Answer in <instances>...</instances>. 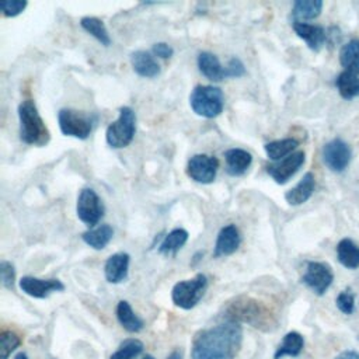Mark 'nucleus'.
Instances as JSON below:
<instances>
[{
    "instance_id": "9",
    "label": "nucleus",
    "mask_w": 359,
    "mask_h": 359,
    "mask_svg": "<svg viewBox=\"0 0 359 359\" xmlns=\"http://www.w3.org/2000/svg\"><path fill=\"white\" fill-rule=\"evenodd\" d=\"M219 170V160L209 154H195L188 160L187 174L199 184H210L215 181Z\"/></svg>"
},
{
    "instance_id": "22",
    "label": "nucleus",
    "mask_w": 359,
    "mask_h": 359,
    "mask_svg": "<svg viewBox=\"0 0 359 359\" xmlns=\"http://www.w3.org/2000/svg\"><path fill=\"white\" fill-rule=\"evenodd\" d=\"M299 146V142L293 137H285L279 140H272L264 144V150L272 161H280L294 153V149Z\"/></svg>"
},
{
    "instance_id": "29",
    "label": "nucleus",
    "mask_w": 359,
    "mask_h": 359,
    "mask_svg": "<svg viewBox=\"0 0 359 359\" xmlns=\"http://www.w3.org/2000/svg\"><path fill=\"white\" fill-rule=\"evenodd\" d=\"M339 95L345 100L359 97V77L351 72H342L335 81Z\"/></svg>"
},
{
    "instance_id": "37",
    "label": "nucleus",
    "mask_w": 359,
    "mask_h": 359,
    "mask_svg": "<svg viewBox=\"0 0 359 359\" xmlns=\"http://www.w3.org/2000/svg\"><path fill=\"white\" fill-rule=\"evenodd\" d=\"M334 359H359V352L356 351H344L337 355Z\"/></svg>"
},
{
    "instance_id": "18",
    "label": "nucleus",
    "mask_w": 359,
    "mask_h": 359,
    "mask_svg": "<svg viewBox=\"0 0 359 359\" xmlns=\"http://www.w3.org/2000/svg\"><path fill=\"white\" fill-rule=\"evenodd\" d=\"M130 65L136 74L146 79H153L160 74V65L146 50H136L130 55Z\"/></svg>"
},
{
    "instance_id": "34",
    "label": "nucleus",
    "mask_w": 359,
    "mask_h": 359,
    "mask_svg": "<svg viewBox=\"0 0 359 359\" xmlns=\"http://www.w3.org/2000/svg\"><path fill=\"white\" fill-rule=\"evenodd\" d=\"M0 279L4 287L13 289L15 280V269L14 265L6 259L0 261Z\"/></svg>"
},
{
    "instance_id": "32",
    "label": "nucleus",
    "mask_w": 359,
    "mask_h": 359,
    "mask_svg": "<svg viewBox=\"0 0 359 359\" xmlns=\"http://www.w3.org/2000/svg\"><path fill=\"white\" fill-rule=\"evenodd\" d=\"M335 303H337V307L341 313H344L346 316H351L355 310V294L349 289H345L337 296Z\"/></svg>"
},
{
    "instance_id": "13",
    "label": "nucleus",
    "mask_w": 359,
    "mask_h": 359,
    "mask_svg": "<svg viewBox=\"0 0 359 359\" xmlns=\"http://www.w3.org/2000/svg\"><path fill=\"white\" fill-rule=\"evenodd\" d=\"M241 244V234L238 229L234 224H227L220 229L216 243H215V250H213V257L220 258V257H227L231 255L233 252L237 251V248Z\"/></svg>"
},
{
    "instance_id": "17",
    "label": "nucleus",
    "mask_w": 359,
    "mask_h": 359,
    "mask_svg": "<svg viewBox=\"0 0 359 359\" xmlns=\"http://www.w3.org/2000/svg\"><path fill=\"white\" fill-rule=\"evenodd\" d=\"M316 189V178L311 172H306L303 178L285 194V199L289 205L297 206L309 201Z\"/></svg>"
},
{
    "instance_id": "20",
    "label": "nucleus",
    "mask_w": 359,
    "mask_h": 359,
    "mask_svg": "<svg viewBox=\"0 0 359 359\" xmlns=\"http://www.w3.org/2000/svg\"><path fill=\"white\" fill-rule=\"evenodd\" d=\"M116 318L123 330L128 332H139L143 330V320L133 311L126 300H121L116 306Z\"/></svg>"
},
{
    "instance_id": "26",
    "label": "nucleus",
    "mask_w": 359,
    "mask_h": 359,
    "mask_svg": "<svg viewBox=\"0 0 359 359\" xmlns=\"http://www.w3.org/2000/svg\"><path fill=\"white\" fill-rule=\"evenodd\" d=\"M339 62L345 72L359 76V39H352L342 46Z\"/></svg>"
},
{
    "instance_id": "15",
    "label": "nucleus",
    "mask_w": 359,
    "mask_h": 359,
    "mask_svg": "<svg viewBox=\"0 0 359 359\" xmlns=\"http://www.w3.org/2000/svg\"><path fill=\"white\" fill-rule=\"evenodd\" d=\"M293 29L299 38H302L311 50H320L327 39V34L323 27L309 22H293Z\"/></svg>"
},
{
    "instance_id": "25",
    "label": "nucleus",
    "mask_w": 359,
    "mask_h": 359,
    "mask_svg": "<svg viewBox=\"0 0 359 359\" xmlns=\"http://www.w3.org/2000/svg\"><path fill=\"white\" fill-rule=\"evenodd\" d=\"M188 241V231L184 229H174L167 233L158 245V252L164 255H175Z\"/></svg>"
},
{
    "instance_id": "27",
    "label": "nucleus",
    "mask_w": 359,
    "mask_h": 359,
    "mask_svg": "<svg viewBox=\"0 0 359 359\" xmlns=\"http://www.w3.org/2000/svg\"><path fill=\"white\" fill-rule=\"evenodd\" d=\"M323 8L321 0H297L293 4V18L294 21L304 22L306 20H313L320 15Z\"/></svg>"
},
{
    "instance_id": "38",
    "label": "nucleus",
    "mask_w": 359,
    "mask_h": 359,
    "mask_svg": "<svg viewBox=\"0 0 359 359\" xmlns=\"http://www.w3.org/2000/svg\"><path fill=\"white\" fill-rule=\"evenodd\" d=\"M167 359H182V353H181V351L175 349V351H172V352L167 356Z\"/></svg>"
},
{
    "instance_id": "2",
    "label": "nucleus",
    "mask_w": 359,
    "mask_h": 359,
    "mask_svg": "<svg viewBox=\"0 0 359 359\" xmlns=\"http://www.w3.org/2000/svg\"><path fill=\"white\" fill-rule=\"evenodd\" d=\"M18 121L22 143L42 147L49 142L50 133L32 100H25L18 105Z\"/></svg>"
},
{
    "instance_id": "31",
    "label": "nucleus",
    "mask_w": 359,
    "mask_h": 359,
    "mask_svg": "<svg viewBox=\"0 0 359 359\" xmlns=\"http://www.w3.org/2000/svg\"><path fill=\"white\" fill-rule=\"evenodd\" d=\"M21 339L13 331H3L0 334V359H8V356L20 346Z\"/></svg>"
},
{
    "instance_id": "1",
    "label": "nucleus",
    "mask_w": 359,
    "mask_h": 359,
    "mask_svg": "<svg viewBox=\"0 0 359 359\" xmlns=\"http://www.w3.org/2000/svg\"><path fill=\"white\" fill-rule=\"evenodd\" d=\"M243 342V328L234 320L196 332L192 341V359H234Z\"/></svg>"
},
{
    "instance_id": "35",
    "label": "nucleus",
    "mask_w": 359,
    "mask_h": 359,
    "mask_svg": "<svg viewBox=\"0 0 359 359\" xmlns=\"http://www.w3.org/2000/svg\"><path fill=\"white\" fill-rule=\"evenodd\" d=\"M226 74H227V79H230V77L237 79V77L244 76L245 67H244L243 62L238 57H231L229 60V63L226 65Z\"/></svg>"
},
{
    "instance_id": "39",
    "label": "nucleus",
    "mask_w": 359,
    "mask_h": 359,
    "mask_svg": "<svg viewBox=\"0 0 359 359\" xmlns=\"http://www.w3.org/2000/svg\"><path fill=\"white\" fill-rule=\"evenodd\" d=\"M14 359H28V356H27V353L20 352V353H17V355H15V358H14Z\"/></svg>"
},
{
    "instance_id": "24",
    "label": "nucleus",
    "mask_w": 359,
    "mask_h": 359,
    "mask_svg": "<svg viewBox=\"0 0 359 359\" xmlns=\"http://www.w3.org/2000/svg\"><path fill=\"white\" fill-rule=\"evenodd\" d=\"M337 258L345 268L356 269L359 266V245L351 238H342L337 245Z\"/></svg>"
},
{
    "instance_id": "8",
    "label": "nucleus",
    "mask_w": 359,
    "mask_h": 359,
    "mask_svg": "<svg viewBox=\"0 0 359 359\" xmlns=\"http://www.w3.org/2000/svg\"><path fill=\"white\" fill-rule=\"evenodd\" d=\"M332 279L334 273L331 268L327 264L318 261L307 262L304 273L302 276V282L318 296L324 294L328 290Z\"/></svg>"
},
{
    "instance_id": "36",
    "label": "nucleus",
    "mask_w": 359,
    "mask_h": 359,
    "mask_svg": "<svg viewBox=\"0 0 359 359\" xmlns=\"http://www.w3.org/2000/svg\"><path fill=\"white\" fill-rule=\"evenodd\" d=\"M153 53L161 59H168L172 56L174 49L165 42H158V43L153 45Z\"/></svg>"
},
{
    "instance_id": "11",
    "label": "nucleus",
    "mask_w": 359,
    "mask_h": 359,
    "mask_svg": "<svg viewBox=\"0 0 359 359\" xmlns=\"http://www.w3.org/2000/svg\"><path fill=\"white\" fill-rule=\"evenodd\" d=\"M20 289L35 299H45L55 292H63L65 285L59 279H41L35 276H22Z\"/></svg>"
},
{
    "instance_id": "6",
    "label": "nucleus",
    "mask_w": 359,
    "mask_h": 359,
    "mask_svg": "<svg viewBox=\"0 0 359 359\" xmlns=\"http://www.w3.org/2000/svg\"><path fill=\"white\" fill-rule=\"evenodd\" d=\"M95 121L97 116L70 108H63L57 114V122L62 133L81 140L90 136Z\"/></svg>"
},
{
    "instance_id": "23",
    "label": "nucleus",
    "mask_w": 359,
    "mask_h": 359,
    "mask_svg": "<svg viewBox=\"0 0 359 359\" xmlns=\"http://www.w3.org/2000/svg\"><path fill=\"white\" fill-rule=\"evenodd\" d=\"M304 346V338L296 331L287 332L273 353V359H282L283 356H299Z\"/></svg>"
},
{
    "instance_id": "33",
    "label": "nucleus",
    "mask_w": 359,
    "mask_h": 359,
    "mask_svg": "<svg viewBox=\"0 0 359 359\" xmlns=\"http://www.w3.org/2000/svg\"><path fill=\"white\" fill-rule=\"evenodd\" d=\"M27 6H28L27 0H1L0 11L6 17H15L21 14Z\"/></svg>"
},
{
    "instance_id": "40",
    "label": "nucleus",
    "mask_w": 359,
    "mask_h": 359,
    "mask_svg": "<svg viewBox=\"0 0 359 359\" xmlns=\"http://www.w3.org/2000/svg\"><path fill=\"white\" fill-rule=\"evenodd\" d=\"M143 359H154V358H153V356H151V355H146V356H144V358H143Z\"/></svg>"
},
{
    "instance_id": "3",
    "label": "nucleus",
    "mask_w": 359,
    "mask_h": 359,
    "mask_svg": "<svg viewBox=\"0 0 359 359\" xmlns=\"http://www.w3.org/2000/svg\"><path fill=\"white\" fill-rule=\"evenodd\" d=\"M192 111L203 118H216L224 108V94L215 86H196L189 95Z\"/></svg>"
},
{
    "instance_id": "19",
    "label": "nucleus",
    "mask_w": 359,
    "mask_h": 359,
    "mask_svg": "<svg viewBox=\"0 0 359 359\" xmlns=\"http://www.w3.org/2000/svg\"><path fill=\"white\" fill-rule=\"evenodd\" d=\"M198 67L199 72L212 81H220L227 79L226 66H222L220 60L212 52H201L198 55Z\"/></svg>"
},
{
    "instance_id": "21",
    "label": "nucleus",
    "mask_w": 359,
    "mask_h": 359,
    "mask_svg": "<svg viewBox=\"0 0 359 359\" xmlns=\"http://www.w3.org/2000/svg\"><path fill=\"white\" fill-rule=\"evenodd\" d=\"M114 237V230L109 224L95 226L81 234L83 241L94 250H102Z\"/></svg>"
},
{
    "instance_id": "16",
    "label": "nucleus",
    "mask_w": 359,
    "mask_h": 359,
    "mask_svg": "<svg viewBox=\"0 0 359 359\" xmlns=\"http://www.w3.org/2000/svg\"><path fill=\"white\" fill-rule=\"evenodd\" d=\"M226 171L231 177L243 175L252 163V156L244 149H229L224 151Z\"/></svg>"
},
{
    "instance_id": "28",
    "label": "nucleus",
    "mask_w": 359,
    "mask_h": 359,
    "mask_svg": "<svg viewBox=\"0 0 359 359\" xmlns=\"http://www.w3.org/2000/svg\"><path fill=\"white\" fill-rule=\"evenodd\" d=\"M80 25L84 31H87L91 36H94L101 45H104V46L111 45V36L108 34V29L100 18H97V17H83L80 20Z\"/></svg>"
},
{
    "instance_id": "12",
    "label": "nucleus",
    "mask_w": 359,
    "mask_h": 359,
    "mask_svg": "<svg viewBox=\"0 0 359 359\" xmlns=\"http://www.w3.org/2000/svg\"><path fill=\"white\" fill-rule=\"evenodd\" d=\"M304 163V153L303 151H294L286 158L276 161L273 164H269L266 167V172L272 177V180L276 184H285L287 182L303 165Z\"/></svg>"
},
{
    "instance_id": "5",
    "label": "nucleus",
    "mask_w": 359,
    "mask_h": 359,
    "mask_svg": "<svg viewBox=\"0 0 359 359\" xmlns=\"http://www.w3.org/2000/svg\"><path fill=\"white\" fill-rule=\"evenodd\" d=\"M208 287V278L203 273H198L192 279L181 280L174 285L171 290L172 303L184 310L194 309L203 297Z\"/></svg>"
},
{
    "instance_id": "14",
    "label": "nucleus",
    "mask_w": 359,
    "mask_h": 359,
    "mask_svg": "<svg viewBox=\"0 0 359 359\" xmlns=\"http://www.w3.org/2000/svg\"><path fill=\"white\" fill-rule=\"evenodd\" d=\"M130 257L126 252H116L108 257L104 265L105 279L109 283H121L128 278Z\"/></svg>"
},
{
    "instance_id": "7",
    "label": "nucleus",
    "mask_w": 359,
    "mask_h": 359,
    "mask_svg": "<svg viewBox=\"0 0 359 359\" xmlns=\"http://www.w3.org/2000/svg\"><path fill=\"white\" fill-rule=\"evenodd\" d=\"M104 210H105L104 203L94 189L91 188L81 189L77 198L76 212H77V217L84 224H87L88 227L97 226V223L104 216Z\"/></svg>"
},
{
    "instance_id": "10",
    "label": "nucleus",
    "mask_w": 359,
    "mask_h": 359,
    "mask_svg": "<svg viewBox=\"0 0 359 359\" xmlns=\"http://www.w3.org/2000/svg\"><path fill=\"white\" fill-rule=\"evenodd\" d=\"M351 156L352 154L349 146L341 139H334L328 142L323 149V160L325 165L335 172L344 171L348 167Z\"/></svg>"
},
{
    "instance_id": "4",
    "label": "nucleus",
    "mask_w": 359,
    "mask_h": 359,
    "mask_svg": "<svg viewBox=\"0 0 359 359\" xmlns=\"http://www.w3.org/2000/svg\"><path fill=\"white\" fill-rule=\"evenodd\" d=\"M136 132V115L130 107L119 108V116L105 130L107 143L112 149H122L130 144Z\"/></svg>"
},
{
    "instance_id": "30",
    "label": "nucleus",
    "mask_w": 359,
    "mask_h": 359,
    "mask_svg": "<svg viewBox=\"0 0 359 359\" xmlns=\"http://www.w3.org/2000/svg\"><path fill=\"white\" fill-rule=\"evenodd\" d=\"M142 341L136 338H129L121 342L118 349L109 356V359H135L143 352Z\"/></svg>"
}]
</instances>
